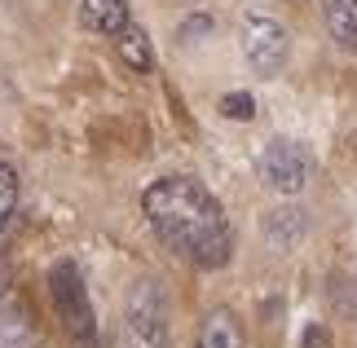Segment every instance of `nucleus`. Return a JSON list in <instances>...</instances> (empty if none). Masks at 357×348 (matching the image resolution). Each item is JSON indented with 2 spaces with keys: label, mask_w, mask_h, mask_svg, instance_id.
Segmentation results:
<instances>
[{
  "label": "nucleus",
  "mask_w": 357,
  "mask_h": 348,
  "mask_svg": "<svg viewBox=\"0 0 357 348\" xmlns=\"http://www.w3.org/2000/svg\"><path fill=\"white\" fill-rule=\"evenodd\" d=\"M146 220L172 252H181L199 269H221L234 252V234L221 203L195 176H163L142 194Z\"/></svg>",
  "instance_id": "1"
},
{
  "label": "nucleus",
  "mask_w": 357,
  "mask_h": 348,
  "mask_svg": "<svg viewBox=\"0 0 357 348\" xmlns=\"http://www.w3.org/2000/svg\"><path fill=\"white\" fill-rule=\"evenodd\" d=\"M49 291H53V309H58L62 326L71 331L75 340H93V304L84 291V278L71 260H58L49 273Z\"/></svg>",
  "instance_id": "2"
},
{
  "label": "nucleus",
  "mask_w": 357,
  "mask_h": 348,
  "mask_svg": "<svg viewBox=\"0 0 357 348\" xmlns=\"http://www.w3.org/2000/svg\"><path fill=\"white\" fill-rule=\"evenodd\" d=\"M313 176V159L309 150L300 142H287V137H278V142L265 146V155H260V181H265L269 190L278 194H300L309 186Z\"/></svg>",
  "instance_id": "3"
},
{
  "label": "nucleus",
  "mask_w": 357,
  "mask_h": 348,
  "mask_svg": "<svg viewBox=\"0 0 357 348\" xmlns=\"http://www.w3.org/2000/svg\"><path fill=\"white\" fill-rule=\"evenodd\" d=\"M243 49H247V62H252L256 75H278L287 53H291V40H287L282 22L265 18V13H252L243 27Z\"/></svg>",
  "instance_id": "4"
},
{
  "label": "nucleus",
  "mask_w": 357,
  "mask_h": 348,
  "mask_svg": "<svg viewBox=\"0 0 357 348\" xmlns=\"http://www.w3.org/2000/svg\"><path fill=\"white\" fill-rule=\"evenodd\" d=\"M128 340H132V348H172L163 313H159V304L150 300V291H137V300L128 309Z\"/></svg>",
  "instance_id": "5"
},
{
  "label": "nucleus",
  "mask_w": 357,
  "mask_h": 348,
  "mask_svg": "<svg viewBox=\"0 0 357 348\" xmlns=\"http://www.w3.org/2000/svg\"><path fill=\"white\" fill-rule=\"evenodd\" d=\"M195 348H247L238 317L229 313V309H212L208 317H203V326H199Z\"/></svg>",
  "instance_id": "6"
},
{
  "label": "nucleus",
  "mask_w": 357,
  "mask_h": 348,
  "mask_svg": "<svg viewBox=\"0 0 357 348\" xmlns=\"http://www.w3.org/2000/svg\"><path fill=\"white\" fill-rule=\"evenodd\" d=\"M79 22L98 36H119L128 27V0H84L79 5Z\"/></svg>",
  "instance_id": "7"
},
{
  "label": "nucleus",
  "mask_w": 357,
  "mask_h": 348,
  "mask_svg": "<svg viewBox=\"0 0 357 348\" xmlns=\"http://www.w3.org/2000/svg\"><path fill=\"white\" fill-rule=\"evenodd\" d=\"M305 212L300 207H273V212L265 216V239H269V247H278V252H287L291 243H300L305 239Z\"/></svg>",
  "instance_id": "8"
},
{
  "label": "nucleus",
  "mask_w": 357,
  "mask_h": 348,
  "mask_svg": "<svg viewBox=\"0 0 357 348\" xmlns=\"http://www.w3.org/2000/svg\"><path fill=\"white\" fill-rule=\"evenodd\" d=\"M322 18L340 49H357V0H322Z\"/></svg>",
  "instance_id": "9"
},
{
  "label": "nucleus",
  "mask_w": 357,
  "mask_h": 348,
  "mask_svg": "<svg viewBox=\"0 0 357 348\" xmlns=\"http://www.w3.org/2000/svg\"><path fill=\"white\" fill-rule=\"evenodd\" d=\"M115 49H119L123 66H132V71H150V66H155V49H150V36L142 31V27H132V22L115 36Z\"/></svg>",
  "instance_id": "10"
},
{
  "label": "nucleus",
  "mask_w": 357,
  "mask_h": 348,
  "mask_svg": "<svg viewBox=\"0 0 357 348\" xmlns=\"http://www.w3.org/2000/svg\"><path fill=\"white\" fill-rule=\"evenodd\" d=\"M13 207H18V172H13L9 163H0V229L9 225Z\"/></svg>",
  "instance_id": "11"
},
{
  "label": "nucleus",
  "mask_w": 357,
  "mask_h": 348,
  "mask_svg": "<svg viewBox=\"0 0 357 348\" xmlns=\"http://www.w3.org/2000/svg\"><path fill=\"white\" fill-rule=\"evenodd\" d=\"M221 115L247 123V119L256 115V97H252V93H225V97H221Z\"/></svg>",
  "instance_id": "12"
},
{
  "label": "nucleus",
  "mask_w": 357,
  "mask_h": 348,
  "mask_svg": "<svg viewBox=\"0 0 357 348\" xmlns=\"http://www.w3.org/2000/svg\"><path fill=\"white\" fill-rule=\"evenodd\" d=\"M300 348H331V331H326L322 322L305 326V340H300Z\"/></svg>",
  "instance_id": "13"
},
{
  "label": "nucleus",
  "mask_w": 357,
  "mask_h": 348,
  "mask_svg": "<svg viewBox=\"0 0 357 348\" xmlns=\"http://www.w3.org/2000/svg\"><path fill=\"white\" fill-rule=\"evenodd\" d=\"M208 31H212V18H203V13H199V18H190L181 27V40H195V36H208Z\"/></svg>",
  "instance_id": "14"
},
{
  "label": "nucleus",
  "mask_w": 357,
  "mask_h": 348,
  "mask_svg": "<svg viewBox=\"0 0 357 348\" xmlns=\"http://www.w3.org/2000/svg\"><path fill=\"white\" fill-rule=\"evenodd\" d=\"M79 348H98V344H93V340H79Z\"/></svg>",
  "instance_id": "15"
}]
</instances>
